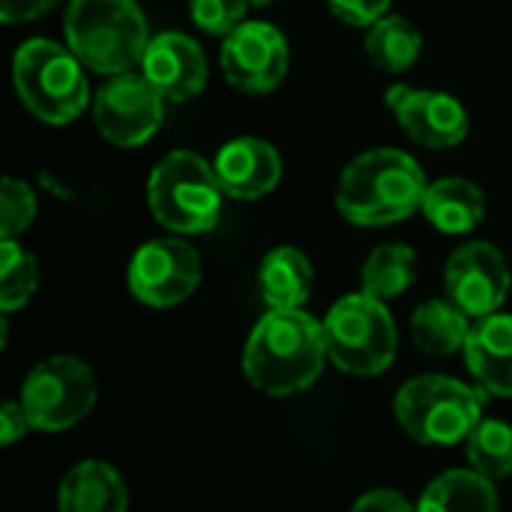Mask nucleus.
<instances>
[{
    "label": "nucleus",
    "instance_id": "1",
    "mask_svg": "<svg viewBox=\"0 0 512 512\" xmlns=\"http://www.w3.org/2000/svg\"><path fill=\"white\" fill-rule=\"evenodd\" d=\"M327 339L303 309H270L252 330L243 354L246 378L267 396H294L324 369Z\"/></svg>",
    "mask_w": 512,
    "mask_h": 512
},
{
    "label": "nucleus",
    "instance_id": "2",
    "mask_svg": "<svg viewBox=\"0 0 512 512\" xmlns=\"http://www.w3.org/2000/svg\"><path fill=\"white\" fill-rule=\"evenodd\" d=\"M429 183L414 156L384 147L357 156L339 180L336 210L351 225H393L423 207Z\"/></svg>",
    "mask_w": 512,
    "mask_h": 512
},
{
    "label": "nucleus",
    "instance_id": "3",
    "mask_svg": "<svg viewBox=\"0 0 512 512\" xmlns=\"http://www.w3.org/2000/svg\"><path fill=\"white\" fill-rule=\"evenodd\" d=\"M63 33L78 60L102 75L129 72L150 45L147 18L135 0H69Z\"/></svg>",
    "mask_w": 512,
    "mask_h": 512
},
{
    "label": "nucleus",
    "instance_id": "4",
    "mask_svg": "<svg viewBox=\"0 0 512 512\" xmlns=\"http://www.w3.org/2000/svg\"><path fill=\"white\" fill-rule=\"evenodd\" d=\"M486 390L468 387L447 375L411 378L396 396V420L408 438L423 447H453L468 441L483 420Z\"/></svg>",
    "mask_w": 512,
    "mask_h": 512
},
{
    "label": "nucleus",
    "instance_id": "5",
    "mask_svg": "<svg viewBox=\"0 0 512 512\" xmlns=\"http://www.w3.org/2000/svg\"><path fill=\"white\" fill-rule=\"evenodd\" d=\"M12 78L24 108L54 126L75 120L90 102L78 54L48 39H30L15 51Z\"/></svg>",
    "mask_w": 512,
    "mask_h": 512
},
{
    "label": "nucleus",
    "instance_id": "6",
    "mask_svg": "<svg viewBox=\"0 0 512 512\" xmlns=\"http://www.w3.org/2000/svg\"><path fill=\"white\" fill-rule=\"evenodd\" d=\"M222 183L216 168L192 150L168 153L147 180V204L159 225L177 234H204L222 213Z\"/></svg>",
    "mask_w": 512,
    "mask_h": 512
},
{
    "label": "nucleus",
    "instance_id": "7",
    "mask_svg": "<svg viewBox=\"0 0 512 512\" xmlns=\"http://www.w3.org/2000/svg\"><path fill=\"white\" fill-rule=\"evenodd\" d=\"M327 357L345 375L375 378L396 360V324L384 300L372 294L342 297L324 318Z\"/></svg>",
    "mask_w": 512,
    "mask_h": 512
},
{
    "label": "nucleus",
    "instance_id": "8",
    "mask_svg": "<svg viewBox=\"0 0 512 512\" xmlns=\"http://www.w3.org/2000/svg\"><path fill=\"white\" fill-rule=\"evenodd\" d=\"M96 375L78 357H48L30 369L21 384V405L39 432H63L81 423L96 405Z\"/></svg>",
    "mask_w": 512,
    "mask_h": 512
},
{
    "label": "nucleus",
    "instance_id": "9",
    "mask_svg": "<svg viewBox=\"0 0 512 512\" xmlns=\"http://www.w3.org/2000/svg\"><path fill=\"white\" fill-rule=\"evenodd\" d=\"M165 96L141 72H117L96 90L93 120L96 129L117 147H138L153 138L165 114Z\"/></svg>",
    "mask_w": 512,
    "mask_h": 512
},
{
    "label": "nucleus",
    "instance_id": "10",
    "mask_svg": "<svg viewBox=\"0 0 512 512\" xmlns=\"http://www.w3.org/2000/svg\"><path fill=\"white\" fill-rule=\"evenodd\" d=\"M201 282L198 252L174 237L144 243L129 261V291L138 303L168 309L192 297Z\"/></svg>",
    "mask_w": 512,
    "mask_h": 512
},
{
    "label": "nucleus",
    "instance_id": "11",
    "mask_svg": "<svg viewBox=\"0 0 512 512\" xmlns=\"http://www.w3.org/2000/svg\"><path fill=\"white\" fill-rule=\"evenodd\" d=\"M222 72L243 93H270L288 75V42L267 21H243L222 42Z\"/></svg>",
    "mask_w": 512,
    "mask_h": 512
},
{
    "label": "nucleus",
    "instance_id": "12",
    "mask_svg": "<svg viewBox=\"0 0 512 512\" xmlns=\"http://www.w3.org/2000/svg\"><path fill=\"white\" fill-rule=\"evenodd\" d=\"M444 288L447 297L471 318L498 312L510 294V267L504 252L486 240L456 249L444 270Z\"/></svg>",
    "mask_w": 512,
    "mask_h": 512
},
{
    "label": "nucleus",
    "instance_id": "13",
    "mask_svg": "<svg viewBox=\"0 0 512 512\" xmlns=\"http://www.w3.org/2000/svg\"><path fill=\"white\" fill-rule=\"evenodd\" d=\"M387 105L393 108L405 135L423 147H432V150L456 147L468 135V111L450 93L411 90L399 84L387 93Z\"/></svg>",
    "mask_w": 512,
    "mask_h": 512
},
{
    "label": "nucleus",
    "instance_id": "14",
    "mask_svg": "<svg viewBox=\"0 0 512 512\" xmlns=\"http://www.w3.org/2000/svg\"><path fill=\"white\" fill-rule=\"evenodd\" d=\"M141 72L168 102H186L207 84V57L186 33H159L150 39Z\"/></svg>",
    "mask_w": 512,
    "mask_h": 512
},
{
    "label": "nucleus",
    "instance_id": "15",
    "mask_svg": "<svg viewBox=\"0 0 512 512\" xmlns=\"http://www.w3.org/2000/svg\"><path fill=\"white\" fill-rule=\"evenodd\" d=\"M216 177L228 198L252 201L276 189L282 177V159L273 144L261 138H234L216 153Z\"/></svg>",
    "mask_w": 512,
    "mask_h": 512
},
{
    "label": "nucleus",
    "instance_id": "16",
    "mask_svg": "<svg viewBox=\"0 0 512 512\" xmlns=\"http://www.w3.org/2000/svg\"><path fill=\"white\" fill-rule=\"evenodd\" d=\"M462 351L474 381L489 396L512 399V315L477 318Z\"/></svg>",
    "mask_w": 512,
    "mask_h": 512
},
{
    "label": "nucleus",
    "instance_id": "17",
    "mask_svg": "<svg viewBox=\"0 0 512 512\" xmlns=\"http://www.w3.org/2000/svg\"><path fill=\"white\" fill-rule=\"evenodd\" d=\"M57 504L63 512H123L129 495L123 477L111 465L87 459L63 477Z\"/></svg>",
    "mask_w": 512,
    "mask_h": 512
},
{
    "label": "nucleus",
    "instance_id": "18",
    "mask_svg": "<svg viewBox=\"0 0 512 512\" xmlns=\"http://www.w3.org/2000/svg\"><path fill=\"white\" fill-rule=\"evenodd\" d=\"M420 210L438 231L468 234L486 216V195L477 183L465 177H444L426 189Z\"/></svg>",
    "mask_w": 512,
    "mask_h": 512
},
{
    "label": "nucleus",
    "instance_id": "19",
    "mask_svg": "<svg viewBox=\"0 0 512 512\" xmlns=\"http://www.w3.org/2000/svg\"><path fill=\"white\" fill-rule=\"evenodd\" d=\"M261 294L270 309H300L312 294V264L294 246H279L261 261Z\"/></svg>",
    "mask_w": 512,
    "mask_h": 512
},
{
    "label": "nucleus",
    "instance_id": "20",
    "mask_svg": "<svg viewBox=\"0 0 512 512\" xmlns=\"http://www.w3.org/2000/svg\"><path fill=\"white\" fill-rule=\"evenodd\" d=\"M471 315L462 312L450 297L447 300H426L414 309L411 318V339L420 351L426 354H456L465 348L468 333H471Z\"/></svg>",
    "mask_w": 512,
    "mask_h": 512
},
{
    "label": "nucleus",
    "instance_id": "21",
    "mask_svg": "<svg viewBox=\"0 0 512 512\" xmlns=\"http://www.w3.org/2000/svg\"><path fill=\"white\" fill-rule=\"evenodd\" d=\"M417 510L444 512V510H498V492L492 480L480 471H447L438 480H432L423 489V498L417 501Z\"/></svg>",
    "mask_w": 512,
    "mask_h": 512
},
{
    "label": "nucleus",
    "instance_id": "22",
    "mask_svg": "<svg viewBox=\"0 0 512 512\" xmlns=\"http://www.w3.org/2000/svg\"><path fill=\"white\" fill-rule=\"evenodd\" d=\"M420 51H423V36L402 15H384L366 33V54L381 72L399 75L411 69Z\"/></svg>",
    "mask_w": 512,
    "mask_h": 512
},
{
    "label": "nucleus",
    "instance_id": "23",
    "mask_svg": "<svg viewBox=\"0 0 512 512\" xmlns=\"http://www.w3.org/2000/svg\"><path fill=\"white\" fill-rule=\"evenodd\" d=\"M363 291L378 300H396L417 279V252L405 243L378 246L363 264Z\"/></svg>",
    "mask_w": 512,
    "mask_h": 512
},
{
    "label": "nucleus",
    "instance_id": "24",
    "mask_svg": "<svg viewBox=\"0 0 512 512\" xmlns=\"http://www.w3.org/2000/svg\"><path fill=\"white\" fill-rule=\"evenodd\" d=\"M468 462L489 480L512 474V426L501 420H480L468 435Z\"/></svg>",
    "mask_w": 512,
    "mask_h": 512
},
{
    "label": "nucleus",
    "instance_id": "25",
    "mask_svg": "<svg viewBox=\"0 0 512 512\" xmlns=\"http://www.w3.org/2000/svg\"><path fill=\"white\" fill-rule=\"evenodd\" d=\"M39 285V267L15 240L0 237V309L3 315L21 309Z\"/></svg>",
    "mask_w": 512,
    "mask_h": 512
},
{
    "label": "nucleus",
    "instance_id": "26",
    "mask_svg": "<svg viewBox=\"0 0 512 512\" xmlns=\"http://www.w3.org/2000/svg\"><path fill=\"white\" fill-rule=\"evenodd\" d=\"M36 216V195L18 177H3L0 183V237L15 240L30 228Z\"/></svg>",
    "mask_w": 512,
    "mask_h": 512
},
{
    "label": "nucleus",
    "instance_id": "27",
    "mask_svg": "<svg viewBox=\"0 0 512 512\" xmlns=\"http://www.w3.org/2000/svg\"><path fill=\"white\" fill-rule=\"evenodd\" d=\"M249 0H189L192 21L213 36H228L234 27L243 24Z\"/></svg>",
    "mask_w": 512,
    "mask_h": 512
},
{
    "label": "nucleus",
    "instance_id": "28",
    "mask_svg": "<svg viewBox=\"0 0 512 512\" xmlns=\"http://www.w3.org/2000/svg\"><path fill=\"white\" fill-rule=\"evenodd\" d=\"M327 3L330 12L351 27H372L390 9V0H327Z\"/></svg>",
    "mask_w": 512,
    "mask_h": 512
},
{
    "label": "nucleus",
    "instance_id": "29",
    "mask_svg": "<svg viewBox=\"0 0 512 512\" xmlns=\"http://www.w3.org/2000/svg\"><path fill=\"white\" fill-rule=\"evenodd\" d=\"M57 0H0V21L3 24H21L45 15Z\"/></svg>",
    "mask_w": 512,
    "mask_h": 512
},
{
    "label": "nucleus",
    "instance_id": "30",
    "mask_svg": "<svg viewBox=\"0 0 512 512\" xmlns=\"http://www.w3.org/2000/svg\"><path fill=\"white\" fill-rule=\"evenodd\" d=\"M354 510L360 512H408L411 510V501L402 498L399 492L393 489H372L369 495L357 498L354 501Z\"/></svg>",
    "mask_w": 512,
    "mask_h": 512
},
{
    "label": "nucleus",
    "instance_id": "31",
    "mask_svg": "<svg viewBox=\"0 0 512 512\" xmlns=\"http://www.w3.org/2000/svg\"><path fill=\"white\" fill-rule=\"evenodd\" d=\"M30 429V420H27V411L21 402H6L0 408V444H15L24 432Z\"/></svg>",
    "mask_w": 512,
    "mask_h": 512
},
{
    "label": "nucleus",
    "instance_id": "32",
    "mask_svg": "<svg viewBox=\"0 0 512 512\" xmlns=\"http://www.w3.org/2000/svg\"><path fill=\"white\" fill-rule=\"evenodd\" d=\"M249 3H255V6H264V3H270V0H249Z\"/></svg>",
    "mask_w": 512,
    "mask_h": 512
}]
</instances>
